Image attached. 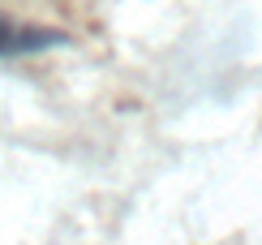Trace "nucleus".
I'll use <instances>...</instances> for the list:
<instances>
[{"label": "nucleus", "instance_id": "obj_1", "mask_svg": "<svg viewBox=\"0 0 262 245\" xmlns=\"http://www.w3.org/2000/svg\"><path fill=\"white\" fill-rule=\"evenodd\" d=\"M52 48H69V35L60 26H39V22H17L0 13V60L39 56V52H52Z\"/></svg>", "mask_w": 262, "mask_h": 245}]
</instances>
